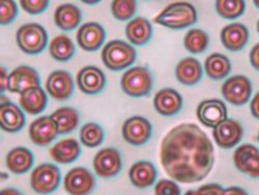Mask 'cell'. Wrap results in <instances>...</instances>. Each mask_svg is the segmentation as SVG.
I'll return each mask as SVG.
<instances>
[{
  "label": "cell",
  "instance_id": "obj_1",
  "mask_svg": "<svg viewBox=\"0 0 259 195\" xmlns=\"http://www.w3.org/2000/svg\"><path fill=\"white\" fill-rule=\"evenodd\" d=\"M160 158L171 179L184 184L197 183L207 177L213 166V146L197 125L181 124L163 138Z\"/></svg>",
  "mask_w": 259,
  "mask_h": 195
},
{
  "label": "cell",
  "instance_id": "obj_2",
  "mask_svg": "<svg viewBox=\"0 0 259 195\" xmlns=\"http://www.w3.org/2000/svg\"><path fill=\"white\" fill-rule=\"evenodd\" d=\"M197 12L189 3H175L166 7L156 18L155 22L171 29H183L195 24Z\"/></svg>",
  "mask_w": 259,
  "mask_h": 195
},
{
  "label": "cell",
  "instance_id": "obj_3",
  "mask_svg": "<svg viewBox=\"0 0 259 195\" xmlns=\"http://www.w3.org/2000/svg\"><path fill=\"white\" fill-rule=\"evenodd\" d=\"M137 57L133 46L123 41H111L104 46L102 59L105 66L111 71H121L131 66Z\"/></svg>",
  "mask_w": 259,
  "mask_h": 195
},
{
  "label": "cell",
  "instance_id": "obj_4",
  "mask_svg": "<svg viewBox=\"0 0 259 195\" xmlns=\"http://www.w3.org/2000/svg\"><path fill=\"white\" fill-rule=\"evenodd\" d=\"M153 76L143 67L128 69L121 77V89L130 97L140 98L147 96L153 88Z\"/></svg>",
  "mask_w": 259,
  "mask_h": 195
},
{
  "label": "cell",
  "instance_id": "obj_5",
  "mask_svg": "<svg viewBox=\"0 0 259 195\" xmlns=\"http://www.w3.org/2000/svg\"><path fill=\"white\" fill-rule=\"evenodd\" d=\"M19 48L27 54H38L45 50L48 43L46 29L39 24L28 23L21 26L17 31Z\"/></svg>",
  "mask_w": 259,
  "mask_h": 195
},
{
  "label": "cell",
  "instance_id": "obj_6",
  "mask_svg": "<svg viewBox=\"0 0 259 195\" xmlns=\"http://www.w3.org/2000/svg\"><path fill=\"white\" fill-rule=\"evenodd\" d=\"M61 180L59 168L52 163L38 165L31 173L30 185L33 191L39 194H50L54 192Z\"/></svg>",
  "mask_w": 259,
  "mask_h": 195
},
{
  "label": "cell",
  "instance_id": "obj_7",
  "mask_svg": "<svg viewBox=\"0 0 259 195\" xmlns=\"http://www.w3.org/2000/svg\"><path fill=\"white\" fill-rule=\"evenodd\" d=\"M63 185L71 195H90L95 190L97 181L90 169L75 167L66 175Z\"/></svg>",
  "mask_w": 259,
  "mask_h": 195
},
{
  "label": "cell",
  "instance_id": "obj_8",
  "mask_svg": "<svg viewBox=\"0 0 259 195\" xmlns=\"http://www.w3.org/2000/svg\"><path fill=\"white\" fill-rule=\"evenodd\" d=\"M122 167L119 151L114 147H106L99 150L94 159V168L97 175L103 179L116 177Z\"/></svg>",
  "mask_w": 259,
  "mask_h": 195
},
{
  "label": "cell",
  "instance_id": "obj_9",
  "mask_svg": "<svg viewBox=\"0 0 259 195\" xmlns=\"http://www.w3.org/2000/svg\"><path fill=\"white\" fill-rule=\"evenodd\" d=\"M252 94L251 81L242 75L228 78L222 85V95L225 100L234 105L242 106L246 104Z\"/></svg>",
  "mask_w": 259,
  "mask_h": 195
},
{
  "label": "cell",
  "instance_id": "obj_10",
  "mask_svg": "<svg viewBox=\"0 0 259 195\" xmlns=\"http://www.w3.org/2000/svg\"><path fill=\"white\" fill-rule=\"evenodd\" d=\"M153 134V127L145 118L133 116L123 123V139L132 145L145 144Z\"/></svg>",
  "mask_w": 259,
  "mask_h": 195
},
{
  "label": "cell",
  "instance_id": "obj_11",
  "mask_svg": "<svg viewBox=\"0 0 259 195\" xmlns=\"http://www.w3.org/2000/svg\"><path fill=\"white\" fill-rule=\"evenodd\" d=\"M235 167L253 179H259V149L253 144H243L233 154Z\"/></svg>",
  "mask_w": 259,
  "mask_h": 195
},
{
  "label": "cell",
  "instance_id": "obj_12",
  "mask_svg": "<svg viewBox=\"0 0 259 195\" xmlns=\"http://www.w3.org/2000/svg\"><path fill=\"white\" fill-rule=\"evenodd\" d=\"M39 75L31 67L21 66L9 75L8 90L14 94H23L32 88H39Z\"/></svg>",
  "mask_w": 259,
  "mask_h": 195
},
{
  "label": "cell",
  "instance_id": "obj_13",
  "mask_svg": "<svg viewBox=\"0 0 259 195\" xmlns=\"http://www.w3.org/2000/svg\"><path fill=\"white\" fill-rule=\"evenodd\" d=\"M46 88L49 95L57 100L64 101L72 97L75 90L74 80L72 75L63 70L52 72L46 82Z\"/></svg>",
  "mask_w": 259,
  "mask_h": 195
},
{
  "label": "cell",
  "instance_id": "obj_14",
  "mask_svg": "<svg viewBox=\"0 0 259 195\" xmlns=\"http://www.w3.org/2000/svg\"><path fill=\"white\" fill-rule=\"evenodd\" d=\"M244 135L242 125L233 120L227 119L213 128L212 136L217 144L222 148H231L239 143Z\"/></svg>",
  "mask_w": 259,
  "mask_h": 195
},
{
  "label": "cell",
  "instance_id": "obj_15",
  "mask_svg": "<svg viewBox=\"0 0 259 195\" xmlns=\"http://www.w3.org/2000/svg\"><path fill=\"white\" fill-rule=\"evenodd\" d=\"M59 134L57 126L51 116H40L33 121L29 127V136L38 146L50 144Z\"/></svg>",
  "mask_w": 259,
  "mask_h": 195
},
{
  "label": "cell",
  "instance_id": "obj_16",
  "mask_svg": "<svg viewBox=\"0 0 259 195\" xmlns=\"http://www.w3.org/2000/svg\"><path fill=\"white\" fill-rule=\"evenodd\" d=\"M197 116L204 126L215 128L227 120V108L220 100H206L198 105Z\"/></svg>",
  "mask_w": 259,
  "mask_h": 195
},
{
  "label": "cell",
  "instance_id": "obj_17",
  "mask_svg": "<svg viewBox=\"0 0 259 195\" xmlns=\"http://www.w3.org/2000/svg\"><path fill=\"white\" fill-rule=\"evenodd\" d=\"M77 84L86 95H97L103 91L106 84L105 74L97 67L89 66L81 69L77 76Z\"/></svg>",
  "mask_w": 259,
  "mask_h": 195
},
{
  "label": "cell",
  "instance_id": "obj_18",
  "mask_svg": "<svg viewBox=\"0 0 259 195\" xmlns=\"http://www.w3.org/2000/svg\"><path fill=\"white\" fill-rule=\"evenodd\" d=\"M106 37L105 29L96 22L83 24L77 32L78 45L85 51H96L103 44Z\"/></svg>",
  "mask_w": 259,
  "mask_h": 195
},
{
  "label": "cell",
  "instance_id": "obj_19",
  "mask_svg": "<svg viewBox=\"0 0 259 195\" xmlns=\"http://www.w3.org/2000/svg\"><path fill=\"white\" fill-rule=\"evenodd\" d=\"M156 110L165 116L179 113L183 107L182 96L174 89H164L157 93L154 99Z\"/></svg>",
  "mask_w": 259,
  "mask_h": 195
},
{
  "label": "cell",
  "instance_id": "obj_20",
  "mask_svg": "<svg viewBox=\"0 0 259 195\" xmlns=\"http://www.w3.org/2000/svg\"><path fill=\"white\" fill-rule=\"evenodd\" d=\"M25 115L19 106L12 102L0 105V127L7 132H18L25 126Z\"/></svg>",
  "mask_w": 259,
  "mask_h": 195
},
{
  "label": "cell",
  "instance_id": "obj_21",
  "mask_svg": "<svg viewBox=\"0 0 259 195\" xmlns=\"http://www.w3.org/2000/svg\"><path fill=\"white\" fill-rule=\"evenodd\" d=\"M249 31L242 23H232L225 26L221 31V41L226 49L240 51L248 43Z\"/></svg>",
  "mask_w": 259,
  "mask_h": 195
},
{
  "label": "cell",
  "instance_id": "obj_22",
  "mask_svg": "<svg viewBox=\"0 0 259 195\" xmlns=\"http://www.w3.org/2000/svg\"><path fill=\"white\" fill-rule=\"evenodd\" d=\"M128 177L135 187L139 189L148 188L157 179V169L153 163L148 161H138L130 168Z\"/></svg>",
  "mask_w": 259,
  "mask_h": 195
},
{
  "label": "cell",
  "instance_id": "obj_23",
  "mask_svg": "<svg viewBox=\"0 0 259 195\" xmlns=\"http://www.w3.org/2000/svg\"><path fill=\"white\" fill-rule=\"evenodd\" d=\"M81 154L79 142L74 138H66L58 141L50 149L51 158L59 164H70L76 161Z\"/></svg>",
  "mask_w": 259,
  "mask_h": 195
},
{
  "label": "cell",
  "instance_id": "obj_24",
  "mask_svg": "<svg viewBox=\"0 0 259 195\" xmlns=\"http://www.w3.org/2000/svg\"><path fill=\"white\" fill-rule=\"evenodd\" d=\"M33 154L31 150L24 146L13 148L7 156V166L16 175L26 173L33 165Z\"/></svg>",
  "mask_w": 259,
  "mask_h": 195
},
{
  "label": "cell",
  "instance_id": "obj_25",
  "mask_svg": "<svg viewBox=\"0 0 259 195\" xmlns=\"http://www.w3.org/2000/svg\"><path fill=\"white\" fill-rule=\"evenodd\" d=\"M82 14L78 7L72 4L59 6L54 14V21L58 28L64 31H71L80 24Z\"/></svg>",
  "mask_w": 259,
  "mask_h": 195
},
{
  "label": "cell",
  "instance_id": "obj_26",
  "mask_svg": "<svg viewBox=\"0 0 259 195\" xmlns=\"http://www.w3.org/2000/svg\"><path fill=\"white\" fill-rule=\"evenodd\" d=\"M178 80L184 85H194L200 81L203 75L201 63L193 57H187L179 62L176 70Z\"/></svg>",
  "mask_w": 259,
  "mask_h": 195
},
{
  "label": "cell",
  "instance_id": "obj_27",
  "mask_svg": "<svg viewBox=\"0 0 259 195\" xmlns=\"http://www.w3.org/2000/svg\"><path fill=\"white\" fill-rule=\"evenodd\" d=\"M19 102L23 110L27 113L38 114L46 109L48 99L44 90L39 86V88H32L21 94Z\"/></svg>",
  "mask_w": 259,
  "mask_h": 195
},
{
  "label": "cell",
  "instance_id": "obj_28",
  "mask_svg": "<svg viewBox=\"0 0 259 195\" xmlns=\"http://www.w3.org/2000/svg\"><path fill=\"white\" fill-rule=\"evenodd\" d=\"M127 40L136 46H143L153 35V27L144 18H135L125 27Z\"/></svg>",
  "mask_w": 259,
  "mask_h": 195
},
{
  "label": "cell",
  "instance_id": "obj_29",
  "mask_svg": "<svg viewBox=\"0 0 259 195\" xmlns=\"http://www.w3.org/2000/svg\"><path fill=\"white\" fill-rule=\"evenodd\" d=\"M50 116L55 122L59 134L71 133L79 125V114L72 107H61Z\"/></svg>",
  "mask_w": 259,
  "mask_h": 195
},
{
  "label": "cell",
  "instance_id": "obj_30",
  "mask_svg": "<svg viewBox=\"0 0 259 195\" xmlns=\"http://www.w3.org/2000/svg\"><path fill=\"white\" fill-rule=\"evenodd\" d=\"M206 75L213 80L224 79L231 70L230 60L223 54L212 53L210 54L204 63Z\"/></svg>",
  "mask_w": 259,
  "mask_h": 195
},
{
  "label": "cell",
  "instance_id": "obj_31",
  "mask_svg": "<svg viewBox=\"0 0 259 195\" xmlns=\"http://www.w3.org/2000/svg\"><path fill=\"white\" fill-rule=\"evenodd\" d=\"M51 56L57 61H67L75 53V45L67 35H58L54 37L50 44Z\"/></svg>",
  "mask_w": 259,
  "mask_h": 195
},
{
  "label": "cell",
  "instance_id": "obj_32",
  "mask_svg": "<svg viewBox=\"0 0 259 195\" xmlns=\"http://www.w3.org/2000/svg\"><path fill=\"white\" fill-rule=\"evenodd\" d=\"M208 43L209 37L207 33L198 28L189 30L184 40L186 49L193 54H199L205 51L208 46Z\"/></svg>",
  "mask_w": 259,
  "mask_h": 195
},
{
  "label": "cell",
  "instance_id": "obj_33",
  "mask_svg": "<svg viewBox=\"0 0 259 195\" xmlns=\"http://www.w3.org/2000/svg\"><path fill=\"white\" fill-rule=\"evenodd\" d=\"M81 142L88 147H97L104 141V131L96 123L85 124L80 130Z\"/></svg>",
  "mask_w": 259,
  "mask_h": 195
},
{
  "label": "cell",
  "instance_id": "obj_34",
  "mask_svg": "<svg viewBox=\"0 0 259 195\" xmlns=\"http://www.w3.org/2000/svg\"><path fill=\"white\" fill-rule=\"evenodd\" d=\"M218 14L225 19H236L245 12L246 5L242 0H219L215 3Z\"/></svg>",
  "mask_w": 259,
  "mask_h": 195
},
{
  "label": "cell",
  "instance_id": "obj_35",
  "mask_svg": "<svg viewBox=\"0 0 259 195\" xmlns=\"http://www.w3.org/2000/svg\"><path fill=\"white\" fill-rule=\"evenodd\" d=\"M137 10V4L133 0H115L111 5L113 16L119 21L131 19Z\"/></svg>",
  "mask_w": 259,
  "mask_h": 195
},
{
  "label": "cell",
  "instance_id": "obj_36",
  "mask_svg": "<svg viewBox=\"0 0 259 195\" xmlns=\"http://www.w3.org/2000/svg\"><path fill=\"white\" fill-rule=\"evenodd\" d=\"M0 23L8 25L12 23L18 15V8L13 0H2L0 2Z\"/></svg>",
  "mask_w": 259,
  "mask_h": 195
},
{
  "label": "cell",
  "instance_id": "obj_37",
  "mask_svg": "<svg viewBox=\"0 0 259 195\" xmlns=\"http://www.w3.org/2000/svg\"><path fill=\"white\" fill-rule=\"evenodd\" d=\"M155 195H181V189L174 181L161 180L155 187Z\"/></svg>",
  "mask_w": 259,
  "mask_h": 195
},
{
  "label": "cell",
  "instance_id": "obj_38",
  "mask_svg": "<svg viewBox=\"0 0 259 195\" xmlns=\"http://www.w3.org/2000/svg\"><path fill=\"white\" fill-rule=\"evenodd\" d=\"M20 4L23 10L30 15H38L46 11L49 6L47 0H22Z\"/></svg>",
  "mask_w": 259,
  "mask_h": 195
},
{
  "label": "cell",
  "instance_id": "obj_39",
  "mask_svg": "<svg viewBox=\"0 0 259 195\" xmlns=\"http://www.w3.org/2000/svg\"><path fill=\"white\" fill-rule=\"evenodd\" d=\"M223 191L222 186L218 184H206L197 190L198 195H222Z\"/></svg>",
  "mask_w": 259,
  "mask_h": 195
},
{
  "label": "cell",
  "instance_id": "obj_40",
  "mask_svg": "<svg viewBox=\"0 0 259 195\" xmlns=\"http://www.w3.org/2000/svg\"><path fill=\"white\" fill-rule=\"evenodd\" d=\"M250 61L254 69L259 71V43L252 48L250 52Z\"/></svg>",
  "mask_w": 259,
  "mask_h": 195
},
{
  "label": "cell",
  "instance_id": "obj_41",
  "mask_svg": "<svg viewBox=\"0 0 259 195\" xmlns=\"http://www.w3.org/2000/svg\"><path fill=\"white\" fill-rule=\"evenodd\" d=\"M250 110L256 119H259V92L254 96V98L251 101Z\"/></svg>",
  "mask_w": 259,
  "mask_h": 195
},
{
  "label": "cell",
  "instance_id": "obj_42",
  "mask_svg": "<svg viewBox=\"0 0 259 195\" xmlns=\"http://www.w3.org/2000/svg\"><path fill=\"white\" fill-rule=\"evenodd\" d=\"M222 195H249V194L240 187H229L224 189Z\"/></svg>",
  "mask_w": 259,
  "mask_h": 195
},
{
  "label": "cell",
  "instance_id": "obj_43",
  "mask_svg": "<svg viewBox=\"0 0 259 195\" xmlns=\"http://www.w3.org/2000/svg\"><path fill=\"white\" fill-rule=\"evenodd\" d=\"M0 76H2V80H0V85H2V92H4L8 89V84H9V76L7 75L6 68L2 67V72H0Z\"/></svg>",
  "mask_w": 259,
  "mask_h": 195
},
{
  "label": "cell",
  "instance_id": "obj_44",
  "mask_svg": "<svg viewBox=\"0 0 259 195\" xmlns=\"http://www.w3.org/2000/svg\"><path fill=\"white\" fill-rule=\"evenodd\" d=\"M0 195H23V194H22V192L19 191L18 189L10 187V188L4 189L2 191V193H0Z\"/></svg>",
  "mask_w": 259,
  "mask_h": 195
},
{
  "label": "cell",
  "instance_id": "obj_45",
  "mask_svg": "<svg viewBox=\"0 0 259 195\" xmlns=\"http://www.w3.org/2000/svg\"><path fill=\"white\" fill-rule=\"evenodd\" d=\"M185 195H198L197 190H189Z\"/></svg>",
  "mask_w": 259,
  "mask_h": 195
},
{
  "label": "cell",
  "instance_id": "obj_46",
  "mask_svg": "<svg viewBox=\"0 0 259 195\" xmlns=\"http://www.w3.org/2000/svg\"><path fill=\"white\" fill-rule=\"evenodd\" d=\"M2 178H3L4 180H6V179H8V178H9V176L7 175V173H5V172H4V173H2Z\"/></svg>",
  "mask_w": 259,
  "mask_h": 195
},
{
  "label": "cell",
  "instance_id": "obj_47",
  "mask_svg": "<svg viewBox=\"0 0 259 195\" xmlns=\"http://www.w3.org/2000/svg\"><path fill=\"white\" fill-rule=\"evenodd\" d=\"M85 4H91V5H95V4H99V2H83Z\"/></svg>",
  "mask_w": 259,
  "mask_h": 195
},
{
  "label": "cell",
  "instance_id": "obj_48",
  "mask_svg": "<svg viewBox=\"0 0 259 195\" xmlns=\"http://www.w3.org/2000/svg\"><path fill=\"white\" fill-rule=\"evenodd\" d=\"M254 4H255V6H256V7L259 9V0H255Z\"/></svg>",
  "mask_w": 259,
  "mask_h": 195
},
{
  "label": "cell",
  "instance_id": "obj_49",
  "mask_svg": "<svg viewBox=\"0 0 259 195\" xmlns=\"http://www.w3.org/2000/svg\"><path fill=\"white\" fill-rule=\"evenodd\" d=\"M257 29H258V32H259V21H258V23H257Z\"/></svg>",
  "mask_w": 259,
  "mask_h": 195
},
{
  "label": "cell",
  "instance_id": "obj_50",
  "mask_svg": "<svg viewBox=\"0 0 259 195\" xmlns=\"http://www.w3.org/2000/svg\"><path fill=\"white\" fill-rule=\"evenodd\" d=\"M258 141H259V134H258Z\"/></svg>",
  "mask_w": 259,
  "mask_h": 195
}]
</instances>
